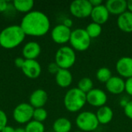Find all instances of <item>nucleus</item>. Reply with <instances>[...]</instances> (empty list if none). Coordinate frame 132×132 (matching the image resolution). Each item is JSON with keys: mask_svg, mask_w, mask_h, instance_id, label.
Here are the masks:
<instances>
[{"mask_svg": "<svg viewBox=\"0 0 132 132\" xmlns=\"http://www.w3.org/2000/svg\"><path fill=\"white\" fill-rule=\"evenodd\" d=\"M26 36L40 37L45 36L50 29V21L46 13L32 10L22 18L19 25Z\"/></svg>", "mask_w": 132, "mask_h": 132, "instance_id": "1", "label": "nucleus"}, {"mask_svg": "<svg viewBox=\"0 0 132 132\" xmlns=\"http://www.w3.org/2000/svg\"><path fill=\"white\" fill-rule=\"evenodd\" d=\"M26 34L19 25H10L0 32V46L11 50L19 46L25 39Z\"/></svg>", "mask_w": 132, "mask_h": 132, "instance_id": "2", "label": "nucleus"}, {"mask_svg": "<svg viewBox=\"0 0 132 132\" xmlns=\"http://www.w3.org/2000/svg\"><path fill=\"white\" fill-rule=\"evenodd\" d=\"M87 104V95L77 87L70 88L63 97L65 108L71 113L80 111Z\"/></svg>", "mask_w": 132, "mask_h": 132, "instance_id": "3", "label": "nucleus"}, {"mask_svg": "<svg viewBox=\"0 0 132 132\" xmlns=\"http://www.w3.org/2000/svg\"><path fill=\"white\" fill-rule=\"evenodd\" d=\"M76 51L69 46H62L55 54V63L60 69L69 70L76 63Z\"/></svg>", "mask_w": 132, "mask_h": 132, "instance_id": "4", "label": "nucleus"}, {"mask_svg": "<svg viewBox=\"0 0 132 132\" xmlns=\"http://www.w3.org/2000/svg\"><path fill=\"white\" fill-rule=\"evenodd\" d=\"M69 43L75 51L84 52L90 46L91 39L85 29L77 28L72 30Z\"/></svg>", "mask_w": 132, "mask_h": 132, "instance_id": "5", "label": "nucleus"}, {"mask_svg": "<svg viewBox=\"0 0 132 132\" xmlns=\"http://www.w3.org/2000/svg\"><path fill=\"white\" fill-rule=\"evenodd\" d=\"M75 122L77 127L82 132L94 131L100 125L96 114L88 111L80 112L77 116Z\"/></svg>", "mask_w": 132, "mask_h": 132, "instance_id": "6", "label": "nucleus"}, {"mask_svg": "<svg viewBox=\"0 0 132 132\" xmlns=\"http://www.w3.org/2000/svg\"><path fill=\"white\" fill-rule=\"evenodd\" d=\"M34 108L29 103H20L15 106L12 111V117L15 122L23 125L32 120Z\"/></svg>", "mask_w": 132, "mask_h": 132, "instance_id": "7", "label": "nucleus"}, {"mask_svg": "<svg viewBox=\"0 0 132 132\" xmlns=\"http://www.w3.org/2000/svg\"><path fill=\"white\" fill-rule=\"evenodd\" d=\"M71 15L77 19H85L90 16L93 6L90 0H75L70 5Z\"/></svg>", "mask_w": 132, "mask_h": 132, "instance_id": "8", "label": "nucleus"}, {"mask_svg": "<svg viewBox=\"0 0 132 132\" xmlns=\"http://www.w3.org/2000/svg\"><path fill=\"white\" fill-rule=\"evenodd\" d=\"M72 30L65 26L63 23L58 24L51 30V38L53 41L60 45H64L70 42Z\"/></svg>", "mask_w": 132, "mask_h": 132, "instance_id": "9", "label": "nucleus"}, {"mask_svg": "<svg viewBox=\"0 0 132 132\" xmlns=\"http://www.w3.org/2000/svg\"><path fill=\"white\" fill-rule=\"evenodd\" d=\"M87 103L94 108H101L105 106L108 102V94L105 91L99 88H94L86 94Z\"/></svg>", "mask_w": 132, "mask_h": 132, "instance_id": "10", "label": "nucleus"}, {"mask_svg": "<svg viewBox=\"0 0 132 132\" xmlns=\"http://www.w3.org/2000/svg\"><path fill=\"white\" fill-rule=\"evenodd\" d=\"M21 70L24 75L30 79L39 77L42 72L41 65L36 60H26Z\"/></svg>", "mask_w": 132, "mask_h": 132, "instance_id": "11", "label": "nucleus"}, {"mask_svg": "<svg viewBox=\"0 0 132 132\" xmlns=\"http://www.w3.org/2000/svg\"><path fill=\"white\" fill-rule=\"evenodd\" d=\"M116 70L121 77L126 79L132 77V57L123 56L116 63Z\"/></svg>", "mask_w": 132, "mask_h": 132, "instance_id": "12", "label": "nucleus"}, {"mask_svg": "<svg viewBox=\"0 0 132 132\" xmlns=\"http://www.w3.org/2000/svg\"><path fill=\"white\" fill-rule=\"evenodd\" d=\"M40 53L41 46L36 41L27 42L22 50V54L25 60H36Z\"/></svg>", "mask_w": 132, "mask_h": 132, "instance_id": "13", "label": "nucleus"}, {"mask_svg": "<svg viewBox=\"0 0 132 132\" xmlns=\"http://www.w3.org/2000/svg\"><path fill=\"white\" fill-rule=\"evenodd\" d=\"M107 90L114 95L122 94L125 90V80L120 76H112V77L105 84Z\"/></svg>", "mask_w": 132, "mask_h": 132, "instance_id": "14", "label": "nucleus"}, {"mask_svg": "<svg viewBox=\"0 0 132 132\" xmlns=\"http://www.w3.org/2000/svg\"><path fill=\"white\" fill-rule=\"evenodd\" d=\"M110 13L106 8L105 5H101L96 7H93L91 14H90V18L92 19L93 22L97 23L99 25H103L108 22L109 19Z\"/></svg>", "mask_w": 132, "mask_h": 132, "instance_id": "15", "label": "nucleus"}, {"mask_svg": "<svg viewBox=\"0 0 132 132\" xmlns=\"http://www.w3.org/2000/svg\"><path fill=\"white\" fill-rule=\"evenodd\" d=\"M29 101L33 108H43L48 101V94L43 89H36L32 92Z\"/></svg>", "mask_w": 132, "mask_h": 132, "instance_id": "16", "label": "nucleus"}, {"mask_svg": "<svg viewBox=\"0 0 132 132\" xmlns=\"http://www.w3.org/2000/svg\"><path fill=\"white\" fill-rule=\"evenodd\" d=\"M110 15H120L127 11V1L125 0H108L105 3Z\"/></svg>", "mask_w": 132, "mask_h": 132, "instance_id": "17", "label": "nucleus"}, {"mask_svg": "<svg viewBox=\"0 0 132 132\" xmlns=\"http://www.w3.org/2000/svg\"><path fill=\"white\" fill-rule=\"evenodd\" d=\"M73 75L69 70L60 69L55 75V80L56 84L62 88L69 87L73 83Z\"/></svg>", "mask_w": 132, "mask_h": 132, "instance_id": "18", "label": "nucleus"}, {"mask_svg": "<svg viewBox=\"0 0 132 132\" xmlns=\"http://www.w3.org/2000/svg\"><path fill=\"white\" fill-rule=\"evenodd\" d=\"M118 27L124 32H132V13L126 11L123 14L120 15L117 19Z\"/></svg>", "mask_w": 132, "mask_h": 132, "instance_id": "19", "label": "nucleus"}, {"mask_svg": "<svg viewBox=\"0 0 132 132\" xmlns=\"http://www.w3.org/2000/svg\"><path fill=\"white\" fill-rule=\"evenodd\" d=\"M96 116L100 125H108L113 120L114 111L110 107L105 105L98 108L96 112Z\"/></svg>", "mask_w": 132, "mask_h": 132, "instance_id": "20", "label": "nucleus"}, {"mask_svg": "<svg viewBox=\"0 0 132 132\" xmlns=\"http://www.w3.org/2000/svg\"><path fill=\"white\" fill-rule=\"evenodd\" d=\"M71 129L72 123L67 118H59L53 124V130L54 132H70Z\"/></svg>", "mask_w": 132, "mask_h": 132, "instance_id": "21", "label": "nucleus"}, {"mask_svg": "<svg viewBox=\"0 0 132 132\" xmlns=\"http://www.w3.org/2000/svg\"><path fill=\"white\" fill-rule=\"evenodd\" d=\"M13 8L22 13H28L32 11L34 2L32 0H15L12 2Z\"/></svg>", "mask_w": 132, "mask_h": 132, "instance_id": "22", "label": "nucleus"}, {"mask_svg": "<svg viewBox=\"0 0 132 132\" xmlns=\"http://www.w3.org/2000/svg\"><path fill=\"white\" fill-rule=\"evenodd\" d=\"M112 77L111 70L105 67H101L96 73V78L100 83L106 84Z\"/></svg>", "mask_w": 132, "mask_h": 132, "instance_id": "23", "label": "nucleus"}, {"mask_svg": "<svg viewBox=\"0 0 132 132\" xmlns=\"http://www.w3.org/2000/svg\"><path fill=\"white\" fill-rule=\"evenodd\" d=\"M85 29L91 39L99 37L102 32V26L101 25L93 22L89 23Z\"/></svg>", "mask_w": 132, "mask_h": 132, "instance_id": "24", "label": "nucleus"}, {"mask_svg": "<svg viewBox=\"0 0 132 132\" xmlns=\"http://www.w3.org/2000/svg\"><path fill=\"white\" fill-rule=\"evenodd\" d=\"M77 88L84 93L87 94L92 89H94V82L89 77H83L79 80L77 84Z\"/></svg>", "mask_w": 132, "mask_h": 132, "instance_id": "25", "label": "nucleus"}, {"mask_svg": "<svg viewBox=\"0 0 132 132\" xmlns=\"http://www.w3.org/2000/svg\"><path fill=\"white\" fill-rule=\"evenodd\" d=\"M26 132H45V126L42 122L35 120L30 121L25 126Z\"/></svg>", "mask_w": 132, "mask_h": 132, "instance_id": "26", "label": "nucleus"}, {"mask_svg": "<svg viewBox=\"0 0 132 132\" xmlns=\"http://www.w3.org/2000/svg\"><path fill=\"white\" fill-rule=\"evenodd\" d=\"M47 117H48V112L44 108H34L32 120L43 123L44 121L46 120Z\"/></svg>", "mask_w": 132, "mask_h": 132, "instance_id": "27", "label": "nucleus"}, {"mask_svg": "<svg viewBox=\"0 0 132 132\" xmlns=\"http://www.w3.org/2000/svg\"><path fill=\"white\" fill-rule=\"evenodd\" d=\"M8 118L5 111L0 109V132L8 125Z\"/></svg>", "mask_w": 132, "mask_h": 132, "instance_id": "28", "label": "nucleus"}, {"mask_svg": "<svg viewBox=\"0 0 132 132\" xmlns=\"http://www.w3.org/2000/svg\"><path fill=\"white\" fill-rule=\"evenodd\" d=\"M60 67L59 66L55 63V62H52L50 63H49L48 67H47V70H48V72L51 74H54L56 75L57 73V72L60 70Z\"/></svg>", "mask_w": 132, "mask_h": 132, "instance_id": "29", "label": "nucleus"}, {"mask_svg": "<svg viewBox=\"0 0 132 132\" xmlns=\"http://www.w3.org/2000/svg\"><path fill=\"white\" fill-rule=\"evenodd\" d=\"M124 112L127 118L132 120V100H130L128 104L124 108Z\"/></svg>", "mask_w": 132, "mask_h": 132, "instance_id": "30", "label": "nucleus"}, {"mask_svg": "<svg viewBox=\"0 0 132 132\" xmlns=\"http://www.w3.org/2000/svg\"><path fill=\"white\" fill-rule=\"evenodd\" d=\"M125 91L129 95L132 97V77L126 79L125 80Z\"/></svg>", "mask_w": 132, "mask_h": 132, "instance_id": "31", "label": "nucleus"}, {"mask_svg": "<svg viewBox=\"0 0 132 132\" xmlns=\"http://www.w3.org/2000/svg\"><path fill=\"white\" fill-rule=\"evenodd\" d=\"M9 3L5 0H0V12H6L9 9Z\"/></svg>", "mask_w": 132, "mask_h": 132, "instance_id": "32", "label": "nucleus"}, {"mask_svg": "<svg viewBox=\"0 0 132 132\" xmlns=\"http://www.w3.org/2000/svg\"><path fill=\"white\" fill-rule=\"evenodd\" d=\"M25 59L23 57H16L14 60V63H15V66L17 67V68H19V69H22V67H23L24 65V63H25Z\"/></svg>", "mask_w": 132, "mask_h": 132, "instance_id": "33", "label": "nucleus"}, {"mask_svg": "<svg viewBox=\"0 0 132 132\" xmlns=\"http://www.w3.org/2000/svg\"><path fill=\"white\" fill-rule=\"evenodd\" d=\"M63 24L65 26H67V27H68V28L70 29V28L73 26V20H72L71 19H70V18H66V19H63Z\"/></svg>", "mask_w": 132, "mask_h": 132, "instance_id": "34", "label": "nucleus"}, {"mask_svg": "<svg viewBox=\"0 0 132 132\" xmlns=\"http://www.w3.org/2000/svg\"><path fill=\"white\" fill-rule=\"evenodd\" d=\"M128 102H129L128 98V97H123L120 100L119 104H120V105L124 108H125V107L128 104Z\"/></svg>", "mask_w": 132, "mask_h": 132, "instance_id": "35", "label": "nucleus"}, {"mask_svg": "<svg viewBox=\"0 0 132 132\" xmlns=\"http://www.w3.org/2000/svg\"><path fill=\"white\" fill-rule=\"evenodd\" d=\"M90 4L92 5L93 7H96L98 5H102V1L101 0H90Z\"/></svg>", "mask_w": 132, "mask_h": 132, "instance_id": "36", "label": "nucleus"}, {"mask_svg": "<svg viewBox=\"0 0 132 132\" xmlns=\"http://www.w3.org/2000/svg\"><path fill=\"white\" fill-rule=\"evenodd\" d=\"M15 128H12V126H9V125H7L6 127H5L1 132H15Z\"/></svg>", "mask_w": 132, "mask_h": 132, "instance_id": "37", "label": "nucleus"}, {"mask_svg": "<svg viewBox=\"0 0 132 132\" xmlns=\"http://www.w3.org/2000/svg\"><path fill=\"white\" fill-rule=\"evenodd\" d=\"M127 11L132 13V0L127 1Z\"/></svg>", "mask_w": 132, "mask_h": 132, "instance_id": "38", "label": "nucleus"}, {"mask_svg": "<svg viewBox=\"0 0 132 132\" xmlns=\"http://www.w3.org/2000/svg\"><path fill=\"white\" fill-rule=\"evenodd\" d=\"M15 132H26V131H25L24 128H15Z\"/></svg>", "mask_w": 132, "mask_h": 132, "instance_id": "39", "label": "nucleus"}, {"mask_svg": "<svg viewBox=\"0 0 132 132\" xmlns=\"http://www.w3.org/2000/svg\"><path fill=\"white\" fill-rule=\"evenodd\" d=\"M75 132H82V131H75Z\"/></svg>", "mask_w": 132, "mask_h": 132, "instance_id": "40", "label": "nucleus"}]
</instances>
